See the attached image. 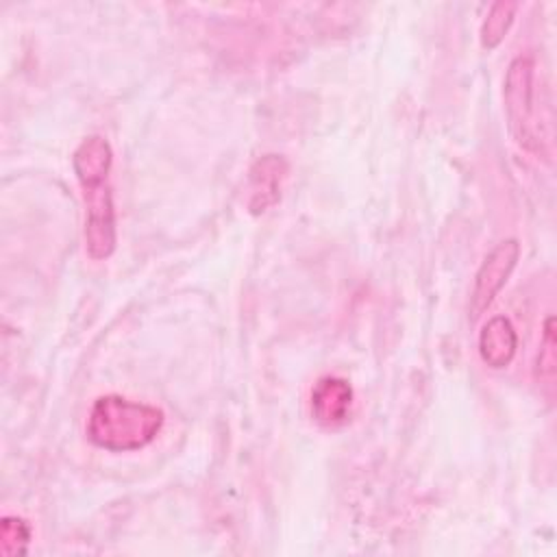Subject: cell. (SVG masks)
Here are the masks:
<instances>
[{
  "mask_svg": "<svg viewBox=\"0 0 557 557\" xmlns=\"http://www.w3.org/2000/svg\"><path fill=\"white\" fill-rule=\"evenodd\" d=\"M30 542V527L24 518L17 516H4L0 522V550L7 557L26 553V546Z\"/></svg>",
  "mask_w": 557,
  "mask_h": 557,
  "instance_id": "8fae6325",
  "label": "cell"
},
{
  "mask_svg": "<svg viewBox=\"0 0 557 557\" xmlns=\"http://www.w3.org/2000/svg\"><path fill=\"white\" fill-rule=\"evenodd\" d=\"M163 420V411L154 405L107 394L91 405L87 437L94 446L111 453L139 450L159 435Z\"/></svg>",
  "mask_w": 557,
  "mask_h": 557,
  "instance_id": "6da1fadb",
  "label": "cell"
},
{
  "mask_svg": "<svg viewBox=\"0 0 557 557\" xmlns=\"http://www.w3.org/2000/svg\"><path fill=\"white\" fill-rule=\"evenodd\" d=\"M352 385L342 376H322L311 389V416L324 429L346 424L352 409Z\"/></svg>",
  "mask_w": 557,
  "mask_h": 557,
  "instance_id": "8992f818",
  "label": "cell"
},
{
  "mask_svg": "<svg viewBox=\"0 0 557 557\" xmlns=\"http://www.w3.org/2000/svg\"><path fill=\"white\" fill-rule=\"evenodd\" d=\"M111 165H113V150L102 135L85 137L72 154V168L78 178V185L87 181L109 178Z\"/></svg>",
  "mask_w": 557,
  "mask_h": 557,
  "instance_id": "ba28073f",
  "label": "cell"
},
{
  "mask_svg": "<svg viewBox=\"0 0 557 557\" xmlns=\"http://www.w3.org/2000/svg\"><path fill=\"white\" fill-rule=\"evenodd\" d=\"M533 376L544 389L546 396H553L555 381H557V329H555V315H548L542 326L540 348L535 357Z\"/></svg>",
  "mask_w": 557,
  "mask_h": 557,
  "instance_id": "9c48e42d",
  "label": "cell"
},
{
  "mask_svg": "<svg viewBox=\"0 0 557 557\" xmlns=\"http://www.w3.org/2000/svg\"><path fill=\"white\" fill-rule=\"evenodd\" d=\"M85 200V248L96 261L109 259L117 244L115 207L109 178L81 183Z\"/></svg>",
  "mask_w": 557,
  "mask_h": 557,
  "instance_id": "3957f363",
  "label": "cell"
},
{
  "mask_svg": "<svg viewBox=\"0 0 557 557\" xmlns=\"http://www.w3.org/2000/svg\"><path fill=\"white\" fill-rule=\"evenodd\" d=\"M520 259V244L518 239H503L498 242L481 261L476 274H474V285L470 292L468 300V320L474 324L487 307L494 302L498 292L505 287L507 278L511 276L516 263Z\"/></svg>",
  "mask_w": 557,
  "mask_h": 557,
  "instance_id": "277c9868",
  "label": "cell"
},
{
  "mask_svg": "<svg viewBox=\"0 0 557 557\" xmlns=\"http://www.w3.org/2000/svg\"><path fill=\"white\" fill-rule=\"evenodd\" d=\"M535 63L531 57L520 54L516 57L505 74L503 83V98H505V113H507V124L509 133L516 139L518 146H522L529 152L544 154L542 137L537 131L535 122Z\"/></svg>",
  "mask_w": 557,
  "mask_h": 557,
  "instance_id": "7a4b0ae2",
  "label": "cell"
},
{
  "mask_svg": "<svg viewBox=\"0 0 557 557\" xmlns=\"http://www.w3.org/2000/svg\"><path fill=\"white\" fill-rule=\"evenodd\" d=\"M287 178V161L281 154H263L248 170L246 207L252 215L265 213L281 200L283 183Z\"/></svg>",
  "mask_w": 557,
  "mask_h": 557,
  "instance_id": "5b68a950",
  "label": "cell"
},
{
  "mask_svg": "<svg viewBox=\"0 0 557 557\" xmlns=\"http://www.w3.org/2000/svg\"><path fill=\"white\" fill-rule=\"evenodd\" d=\"M516 11H518V2L513 0H498L490 7L481 26V46L485 50H494L507 37L513 24Z\"/></svg>",
  "mask_w": 557,
  "mask_h": 557,
  "instance_id": "30bf717a",
  "label": "cell"
},
{
  "mask_svg": "<svg viewBox=\"0 0 557 557\" xmlns=\"http://www.w3.org/2000/svg\"><path fill=\"white\" fill-rule=\"evenodd\" d=\"M518 350V333L507 315L490 318L479 333V355L492 370L507 368Z\"/></svg>",
  "mask_w": 557,
  "mask_h": 557,
  "instance_id": "52a82bcc",
  "label": "cell"
}]
</instances>
